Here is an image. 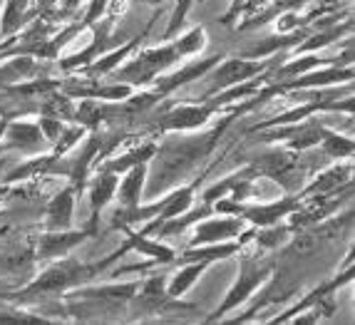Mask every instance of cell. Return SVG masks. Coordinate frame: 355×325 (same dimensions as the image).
<instances>
[{"mask_svg": "<svg viewBox=\"0 0 355 325\" xmlns=\"http://www.w3.org/2000/svg\"><path fill=\"white\" fill-rule=\"evenodd\" d=\"M55 6H58V0H35V12L48 15L50 10H55Z\"/></svg>", "mask_w": 355, "mask_h": 325, "instance_id": "cell-26", "label": "cell"}, {"mask_svg": "<svg viewBox=\"0 0 355 325\" xmlns=\"http://www.w3.org/2000/svg\"><path fill=\"white\" fill-rule=\"evenodd\" d=\"M139 3H144V6H152V8H159L164 0H139Z\"/></svg>", "mask_w": 355, "mask_h": 325, "instance_id": "cell-30", "label": "cell"}, {"mask_svg": "<svg viewBox=\"0 0 355 325\" xmlns=\"http://www.w3.org/2000/svg\"><path fill=\"white\" fill-rule=\"evenodd\" d=\"M0 12H3V0H0Z\"/></svg>", "mask_w": 355, "mask_h": 325, "instance_id": "cell-31", "label": "cell"}, {"mask_svg": "<svg viewBox=\"0 0 355 325\" xmlns=\"http://www.w3.org/2000/svg\"><path fill=\"white\" fill-rule=\"evenodd\" d=\"M117 184H119V174L102 172V169H97L95 177L87 182V196H89V221H87V226H92V229L100 226L102 211H105V209L114 201Z\"/></svg>", "mask_w": 355, "mask_h": 325, "instance_id": "cell-13", "label": "cell"}, {"mask_svg": "<svg viewBox=\"0 0 355 325\" xmlns=\"http://www.w3.org/2000/svg\"><path fill=\"white\" fill-rule=\"evenodd\" d=\"M214 114H219V109L211 105L209 100L202 102H177L174 107H169L164 112V117L159 119V130L162 132H196L204 130V127L211 122Z\"/></svg>", "mask_w": 355, "mask_h": 325, "instance_id": "cell-5", "label": "cell"}, {"mask_svg": "<svg viewBox=\"0 0 355 325\" xmlns=\"http://www.w3.org/2000/svg\"><path fill=\"white\" fill-rule=\"evenodd\" d=\"M8 122H10V117H0V139H3V134H6Z\"/></svg>", "mask_w": 355, "mask_h": 325, "instance_id": "cell-29", "label": "cell"}, {"mask_svg": "<svg viewBox=\"0 0 355 325\" xmlns=\"http://www.w3.org/2000/svg\"><path fill=\"white\" fill-rule=\"evenodd\" d=\"M184 60V55L179 53L174 37L159 42V45H152V48H139L125 65H119L114 80L117 82H127L132 87H147L149 82H154L159 75L169 72L172 67H177Z\"/></svg>", "mask_w": 355, "mask_h": 325, "instance_id": "cell-3", "label": "cell"}, {"mask_svg": "<svg viewBox=\"0 0 355 325\" xmlns=\"http://www.w3.org/2000/svg\"><path fill=\"white\" fill-rule=\"evenodd\" d=\"M246 229H249V224H246L241 216H234V213L219 216V213L214 211L211 216L196 221V224L191 226L189 249H194V246H207V243L234 241V238H241Z\"/></svg>", "mask_w": 355, "mask_h": 325, "instance_id": "cell-6", "label": "cell"}, {"mask_svg": "<svg viewBox=\"0 0 355 325\" xmlns=\"http://www.w3.org/2000/svg\"><path fill=\"white\" fill-rule=\"evenodd\" d=\"M350 179H353V159H338V164L328 166L326 172H320L296 196L298 199H308V196L336 194V191H340V186H350Z\"/></svg>", "mask_w": 355, "mask_h": 325, "instance_id": "cell-14", "label": "cell"}, {"mask_svg": "<svg viewBox=\"0 0 355 325\" xmlns=\"http://www.w3.org/2000/svg\"><path fill=\"white\" fill-rule=\"evenodd\" d=\"M271 278H273V261L261 258V256H249L241 251L236 278L229 286V290H226V296L221 298L219 306L211 310V315H207V323H219L231 310H236L243 303H249Z\"/></svg>", "mask_w": 355, "mask_h": 325, "instance_id": "cell-2", "label": "cell"}, {"mask_svg": "<svg viewBox=\"0 0 355 325\" xmlns=\"http://www.w3.org/2000/svg\"><path fill=\"white\" fill-rule=\"evenodd\" d=\"M276 58H279V55H271V58H221L219 62L207 72V77H209L207 97L216 95L221 89L236 87V85H243V82H249V80L266 75V72H271Z\"/></svg>", "mask_w": 355, "mask_h": 325, "instance_id": "cell-4", "label": "cell"}, {"mask_svg": "<svg viewBox=\"0 0 355 325\" xmlns=\"http://www.w3.org/2000/svg\"><path fill=\"white\" fill-rule=\"evenodd\" d=\"M105 268V261L85 263V261H77L75 256H62V258L48 261V268L37 273L18 293H8V301L18 303V306H28V303H40L48 301V298L65 296L77 286L92 283L97 273H102Z\"/></svg>", "mask_w": 355, "mask_h": 325, "instance_id": "cell-1", "label": "cell"}, {"mask_svg": "<svg viewBox=\"0 0 355 325\" xmlns=\"http://www.w3.org/2000/svg\"><path fill=\"white\" fill-rule=\"evenodd\" d=\"M353 82V65H326L318 70H311L306 75L291 77V80H281L273 82L279 92H308V89H323L333 87V85H350Z\"/></svg>", "mask_w": 355, "mask_h": 325, "instance_id": "cell-9", "label": "cell"}, {"mask_svg": "<svg viewBox=\"0 0 355 325\" xmlns=\"http://www.w3.org/2000/svg\"><path fill=\"white\" fill-rule=\"evenodd\" d=\"M246 3H249V0H231L229 10H226V15H224V20H221V23H224V25L236 23V20L243 15V8H246Z\"/></svg>", "mask_w": 355, "mask_h": 325, "instance_id": "cell-25", "label": "cell"}, {"mask_svg": "<svg viewBox=\"0 0 355 325\" xmlns=\"http://www.w3.org/2000/svg\"><path fill=\"white\" fill-rule=\"evenodd\" d=\"M318 147L323 149L326 157H331V159H336V161L338 159H353V152H355L353 137L340 134V132H333V130L326 132V137L320 139Z\"/></svg>", "mask_w": 355, "mask_h": 325, "instance_id": "cell-22", "label": "cell"}, {"mask_svg": "<svg viewBox=\"0 0 355 325\" xmlns=\"http://www.w3.org/2000/svg\"><path fill=\"white\" fill-rule=\"evenodd\" d=\"M313 0H271L268 6H263L261 10L251 12L246 23H239V30H249V28H259V25H266L268 20H273L281 12H291V10H301L308 8Z\"/></svg>", "mask_w": 355, "mask_h": 325, "instance_id": "cell-20", "label": "cell"}, {"mask_svg": "<svg viewBox=\"0 0 355 325\" xmlns=\"http://www.w3.org/2000/svg\"><path fill=\"white\" fill-rule=\"evenodd\" d=\"M326 65H353V50H350V40L348 48H345L343 58L336 55V58H328V55H313V53H303V55H293L288 62H281L279 70L268 72V80L273 82H281V80H291V77L306 75L311 70H318V67Z\"/></svg>", "mask_w": 355, "mask_h": 325, "instance_id": "cell-11", "label": "cell"}, {"mask_svg": "<svg viewBox=\"0 0 355 325\" xmlns=\"http://www.w3.org/2000/svg\"><path fill=\"white\" fill-rule=\"evenodd\" d=\"M147 179H149V164H137L132 169H127L117 184V204L122 209H132L137 204H142L144 189H147Z\"/></svg>", "mask_w": 355, "mask_h": 325, "instance_id": "cell-17", "label": "cell"}, {"mask_svg": "<svg viewBox=\"0 0 355 325\" xmlns=\"http://www.w3.org/2000/svg\"><path fill=\"white\" fill-rule=\"evenodd\" d=\"M0 323H58L55 318H48V315H35L30 310H23V308H10V310H0Z\"/></svg>", "mask_w": 355, "mask_h": 325, "instance_id": "cell-24", "label": "cell"}, {"mask_svg": "<svg viewBox=\"0 0 355 325\" xmlns=\"http://www.w3.org/2000/svg\"><path fill=\"white\" fill-rule=\"evenodd\" d=\"M97 234V229L92 226H85V229H62V231H45L35 243V256L37 261H55L62 258V256H70L77 246H83L87 238H92Z\"/></svg>", "mask_w": 355, "mask_h": 325, "instance_id": "cell-8", "label": "cell"}, {"mask_svg": "<svg viewBox=\"0 0 355 325\" xmlns=\"http://www.w3.org/2000/svg\"><path fill=\"white\" fill-rule=\"evenodd\" d=\"M75 199H77V186L70 184L65 189H60L58 194H53V199L45 207V219L42 226L45 231H62L72 229V219H75Z\"/></svg>", "mask_w": 355, "mask_h": 325, "instance_id": "cell-16", "label": "cell"}, {"mask_svg": "<svg viewBox=\"0 0 355 325\" xmlns=\"http://www.w3.org/2000/svg\"><path fill=\"white\" fill-rule=\"evenodd\" d=\"M33 0H6L3 3V12H0V37H10L18 30L25 28L28 15H35L30 10Z\"/></svg>", "mask_w": 355, "mask_h": 325, "instance_id": "cell-19", "label": "cell"}, {"mask_svg": "<svg viewBox=\"0 0 355 325\" xmlns=\"http://www.w3.org/2000/svg\"><path fill=\"white\" fill-rule=\"evenodd\" d=\"M221 60V55H211V58H196L191 60L189 65L179 67V70H169L164 72V75H159L154 82L147 85V89L152 92V97L157 102L164 100L166 95H172V92H177L179 87H184V85H191L196 82V80H202V77H207V72L211 70L216 62Z\"/></svg>", "mask_w": 355, "mask_h": 325, "instance_id": "cell-7", "label": "cell"}, {"mask_svg": "<svg viewBox=\"0 0 355 325\" xmlns=\"http://www.w3.org/2000/svg\"><path fill=\"white\" fill-rule=\"evenodd\" d=\"M154 20H157V15H154L152 20L147 23V28L142 30V35H135L132 40H127V42H122L119 48H114V50H110V53H102V55H97L89 65H85L83 70V75L85 77H92V80H100V77H105V75H112L114 70H117L119 65H125L127 60L132 58V55L137 53V50L142 48V40L149 35V30H152V25H154Z\"/></svg>", "mask_w": 355, "mask_h": 325, "instance_id": "cell-12", "label": "cell"}, {"mask_svg": "<svg viewBox=\"0 0 355 325\" xmlns=\"http://www.w3.org/2000/svg\"><path fill=\"white\" fill-rule=\"evenodd\" d=\"M174 42H177L179 53L184 58H196V55H202L209 45V35H207V28L204 25H194L189 30H182L179 35H174Z\"/></svg>", "mask_w": 355, "mask_h": 325, "instance_id": "cell-21", "label": "cell"}, {"mask_svg": "<svg viewBox=\"0 0 355 325\" xmlns=\"http://www.w3.org/2000/svg\"><path fill=\"white\" fill-rule=\"evenodd\" d=\"M45 144H50L42 134L37 119H15L10 117L6 127V134L0 139V147L3 149H15V152L23 154H40L45 149Z\"/></svg>", "mask_w": 355, "mask_h": 325, "instance_id": "cell-10", "label": "cell"}, {"mask_svg": "<svg viewBox=\"0 0 355 325\" xmlns=\"http://www.w3.org/2000/svg\"><path fill=\"white\" fill-rule=\"evenodd\" d=\"M196 3H199V0H177V6H174V10H172V18H169V25H166L164 40H169V37L182 33L184 25H187V18H189L191 8H194Z\"/></svg>", "mask_w": 355, "mask_h": 325, "instance_id": "cell-23", "label": "cell"}, {"mask_svg": "<svg viewBox=\"0 0 355 325\" xmlns=\"http://www.w3.org/2000/svg\"><path fill=\"white\" fill-rule=\"evenodd\" d=\"M85 0H62V3H60V8H62V10L65 12H72V10H77V8L83 6Z\"/></svg>", "mask_w": 355, "mask_h": 325, "instance_id": "cell-28", "label": "cell"}, {"mask_svg": "<svg viewBox=\"0 0 355 325\" xmlns=\"http://www.w3.org/2000/svg\"><path fill=\"white\" fill-rule=\"evenodd\" d=\"M271 0H249L246 3V8H243V15H251V12H256V10H261L263 6H268Z\"/></svg>", "mask_w": 355, "mask_h": 325, "instance_id": "cell-27", "label": "cell"}, {"mask_svg": "<svg viewBox=\"0 0 355 325\" xmlns=\"http://www.w3.org/2000/svg\"><path fill=\"white\" fill-rule=\"evenodd\" d=\"M157 149H159V142H154V139L130 144L125 152L114 154V157H110V159H105V157H102V161L97 164V169H102V172L119 174V177H122L127 169H132V166H137V164H152Z\"/></svg>", "mask_w": 355, "mask_h": 325, "instance_id": "cell-15", "label": "cell"}, {"mask_svg": "<svg viewBox=\"0 0 355 325\" xmlns=\"http://www.w3.org/2000/svg\"><path fill=\"white\" fill-rule=\"evenodd\" d=\"M209 266H214V263H209V261H182V263H177V271L166 278V296L172 301H182Z\"/></svg>", "mask_w": 355, "mask_h": 325, "instance_id": "cell-18", "label": "cell"}]
</instances>
